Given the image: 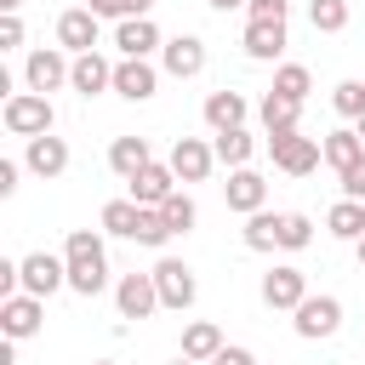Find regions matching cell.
Segmentation results:
<instances>
[{
  "instance_id": "1",
  "label": "cell",
  "mask_w": 365,
  "mask_h": 365,
  "mask_svg": "<svg viewBox=\"0 0 365 365\" xmlns=\"http://www.w3.org/2000/svg\"><path fill=\"white\" fill-rule=\"evenodd\" d=\"M63 262H68V291L74 297H97L108 285V251H103V234L97 228H68Z\"/></svg>"
},
{
  "instance_id": "39",
  "label": "cell",
  "mask_w": 365,
  "mask_h": 365,
  "mask_svg": "<svg viewBox=\"0 0 365 365\" xmlns=\"http://www.w3.org/2000/svg\"><path fill=\"white\" fill-rule=\"evenodd\" d=\"M17 46H23V17L6 11V17H0V51H17Z\"/></svg>"
},
{
  "instance_id": "18",
  "label": "cell",
  "mask_w": 365,
  "mask_h": 365,
  "mask_svg": "<svg viewBox=\"0 0 365 365\" xmlns=\"http://www.w3.org/2000/svg\"><path fill=\"white\" fill-rule=\"evenodd\" d=\"M68 91H80V97H103V91H114V63H108L103 51H86V57H74Z\"/></svg>"
},
{
  "instance_id": "42",
  "label": "cell",
  "mask_w": 365,
  "mask_h": 365,
  "mask_svg": "<svg viewBox=\"0 0 365 365\" xmlns=\"http://www.w3.org/2000/svg\"><path fill=\"white\" fill-rule=\"evenodd\" d=\"M205 6H211V11H245L251 0H205Z\"/></svg>"
},
{
  "instance_id": "33",
  "label": "cell",
  "mask_w": 365,
  "mask_h": 365,
  "mask_svg": "<svg viewBox=\"0 0 365 365\" xmlns=\"http://www.w3.org/2000/svg\"><path fill=\"white\" fill-rule=\"evenodd\" d=\"M331 108L342 114V120H365V80H336V91H331Z\"/></svg>"
},
{
  "instance_id": "37",
  "label": "cell",
  "mask_w": 365,
  "mask_h": 365,
  "mask_svg": "<svg viewBox=\"0 0 365 365\" xmlns=\"http://www.w3.org/2000/svg\"><path fill=\"white\" fill-rule=\"evenodd\" d=\"M291 17V0H251L245 6V23H285Z\"/></svg>"
},
{
  "instance_id": "10",
  "label": "cell",
  "mask_w": 365,
  "mask_h": 365,
  "mask_svg": "<svg viewBox=\"0 0 365 365\" xmlns=\"http://www.w3.org/2000/svg\"><path fill=\"white\" fill-rule=\"evenodd\" d=\"M114 308H120V319H148V314L160 308L154 274H120V279H114Z\"/></svg>"
},
{
  "instance_id": "2",
  "label": "cell",
  "mask_w": 365,
  "mask_h": 365,
  "mask_svg": "<svg viewBox=\"0 0 365 365\" xmlns=\"http://www.w3.org/2000/svg\"><path fill=\"white\" fill-rule=\"evenodd\" d=\"M0 125L29 143V137H46V131L57 125V108H51V97H40V91H11L6 108H0Z\"/></svg>"
},
{
  "instance_id": "34",
  "label": "cell",
  "mask_w": 365,
  "mask_h": 365,
  "mask_svg": "<svg viewBox=\"0 0 365 365\" xmlns=\"http://www.w3.org/2000/svg\"><path fill=\"white\" fill-rule=\"evenodd\" d=\"M160 217H165V228H171V234H188V228L200 222V205H194V200H188V194L177 188V194H171V200L160 205Z\"/></svg>"
},
{
  "instance_id": "36",
  "label": "cell",
  "mask_w": 365,
  "mask_h": 365,
  "mask_svg": "<svg viewBox=\"0 0 365 365\" xmlns=\"http://www.w3.org/2000/svg\"><path fill=\"white\" fill-rule=\"evenodd\" d=\"M165 240H171V228H165V217H160V211H143V228H137V245H148V251H165Z\"/></svg>"
},
{
  "instance_id": "12",
  "label": "cell",
  "mask_w": 365,
  "mask_h": 365,
  "mask_svg": "<svg viewBox=\"0 0 365 365\" xmlns=\"http://www.w3.org/2000/svg\"><path fill=\"white\" fill-rule=\"evenodd\" d=\"M97 11L91 6H68L63 17H57V46L68 51V57H86V51H97Z\"/></svg>"
},
{
  "instance_id": "17",
  "label": "cell",
  "mask_w": 365,
  "mask_h": 365,
  "mask_svg": "<svg viewBox=\"0 0 365 365\" xmlns=\"http://www.w3.org/2000/svg\"><path fill=\"white\" fill-rule=\"evenodd\" d=\"M165 40H160V29H154V17H125V23H114V51L120 57H154Z\"/></svg>"
},
{
  "instance_id": "20",
  "label": "cell",
  "mask_w": 365,
  "mask_h": 365,
  "mask_svg": "<svg viewBox=\"0 0 365 365\" xmlns=\"http://www.w3.org/2000/svg\"><path fill=\"white\" fill-rule=\"evenodd\" d=\"M245 114H251L245 91H228V86H222V91H211V97H205V125H211V137H217V131H240V125H245Z\"/></svg>"
},
{
  "instance_id": "9",
  "label": "cell",
  "mask_w": 365,
  "mask_h": 365,
  "mask_svg": "<svg viewBox=\"0 0 365 365\" xmlns=\"http://www.w3.org/2000/svg\"><path fill=\"white\" fill-rule=\"evenodd\" d=\"M222 200H228V211H240V217H257V211H268V177H262L257 165H240V171H228V182H222Z\"/></svg>"
},
{
  "instance_id": "14",
  "label": "cell",
  "mask_w": 365,
  "mask_h": 365,
  "mask_svg": "<svg viewBox=\"0 0 365 365\" xmlns=\"http://www.w3.org/2000/svg\"><path fill=\"white\" fill-rule=\"evenodd\" d=\"M165 165L177 171V182H205V177H211V165H217V148H211L205 137H177Z\"/></svg>"
},
{
  "instance_id": "31",
  "label": "cell",
  "mask_w": 365,
  "mask_h": 365,
  "mask_svg": "<svg viewBox=\"0 0 365 365\" xmlns=\"http://www.w3.org/2000/svg\"><path fill=\"white\" fill-rule=\"evenodd\" d=\"M348 0H308V23L319 29V34H342L348 29Z\"/></svg>"
},
{
  "instance_id": "26",
  "label": "cell",
  "mask_w": 365,
  "mask_h": 365,
  "mask_svg": "<svg viewBox=\"0 0 365 365\" xmlns=\"http://www.w3.org/2000/svg\"><path fill=\"white\" fill-rule=\"evenodd\" d=\"M211 148H217V165L240 171V165H251V154H257V137L240 125V131H217V137H211Z\"/></svg>"
},
{
  "instance_id": "38",
  "label": "cell",
  "mask_w": 365,
  "mask_h": 365,
  "mask_svg": "<svg viewBox=\"0 0 365 365\" xmlns=\"http://www.w3.org/2000/svg\"><path fill=\"white\" fill-rule=\"evenodd\" d=\"M336 182H342V200H365V160H354L348 171H336Z\"/></svg>"
},
{
  "instance_id": "29",
  "label": "cell",
  "mask_w": 365,
  "mask_h": 365,
  "mask_svg": "<svg viewBox=\"0 0 365 365\" xmlns=\"http://www.w3.org/2000/svg\"><path fill=\"white\" fill-rule=\"evenodd\" d=\"M240 240H245V251H279V211H257V217H245Z\"/></svg>"
},
{
  "instance_id": "35",
  "label": "cell",
  "mask_w": 365,
  "mask_h": 365,
  "mask_svg": "<svg viewBox=\"0 0 365 365\" xmlns=\"http://www.w3.org/2000/svg\"><path fill=\"white\" fill-rule=\"evenodd\" d=\"M97 17H114V23H125V17H148L154 11V0H86Z\"/></svg>"
},
{
  "instance_id": "22",
  "label": "cell",
  "mask_w": 365,
  "mask_h": 365,
  "mask_svg": "<svg viewBox=\"0 0 365 365\" xmlns=\"http://www.w3.org/2000/svg\"><path fill=\"white\" fill-rule=\"evenodd\" d=\"M143 165H154L148 137H114V143H108V171H114V177H125V182H131Z\"/></svg>"
},
{
  "instance_id": "24",
  "label": "cell",
  "mask_w": 365,
  "mask_h": 365,
  "mask_svg": "<svg viewBox=\"0 0 365 365\" xmlns=\"http://www.w3.org/2000/svg\"><path fill=\"white\" fill-rule=\"evenodd\" d=\"M319 148H325V165H331V171H348L354 160H365V137H359L354 125L325 131V137H319Z\"/></svg>"
},
{
  "instance_id": "27",
  "label": "cell",
  "mask_w": 365,
  "mask_h": 365,
  "mask_svg": "<svg viewBox=\"0 0 365 365\" xmlns=\"http://www.w3.org/2000/svg\"><path fill=\"white\" fill-rule=\"evenodd\" d=\"M257 114H262V131H297V120H302V103H291V97L268 91V97L257 103Z\"/></svg>"
},
{
  "instance_id": "43",
  "label": "cell",
  "mask_w": 365,
  "mask_h": 365,
  "mask_svg": "<svg viewBox=\"0 0 365 365\" xmlns=\"http://www.w3.org/2000/svg\"><path fill=\"white\" fill-rule=\"evenodd\" d=\"M17 6H23V0H0V17H6V11H17Z\"/></svg>"
},
{
  "instance_id": "21",
  "label": "cell",
  "mask_w": 365,
  "mask_h": 365,
  "mask_svg": "<svg viewBox=\"0 0 365 365\" xmlns=\"http://www.w3.org/2000/svg\"><path fill=\"white\" fill-rule=\"evenodd\" d=\"M240 46H245L251 63H279V51H285V23H245Z\"/></svg>"
},
{
  "instance_id": "23",
  "label": "cell",
  "mask_w": 365,
  "mask_h": 365,
  "mask_svg": "<svg viewBox=\"0 0 365 365\" xmlns=\"http://www.w3.org/2000/svg\"><path fill=\"white\" fill-rule=\"evenodd\" d=\"M228 342H222V331H217V319H188L182 325V354L188 359H200V365H211L217 354H222Z\"/></svg>"
},
{
  "instance_id": "19",
  "label": "cell",
  "mask_w": 365,
  "mask_h": 365,
  "mask_svg": "<svg viewBox=\"0 0 365 365\" xmlns=\"http://www.w3.org/2000/svg\"><path fill=\"white\" fill-rule=\"evenodd\" d=\"M23 165H29L34 177H46V182H51V177H63V171H68V143H63V137H51V131H46V137H29Z\"/></svg>"
},
{
  "instance_id": "13",
  "label": "cell",
  "mask_w": 365,
  "mask_h": 365,
  "mask_svg": "<svg viewBox=\"0 0 365 365\" xmlns=\"http://www.w3.org/2000/svg\"><path fill=\"white\" fill-rule=\"evenodd\" d=\"M200 68H205V40H200V34H171V40L160 46V74L194 80Z\"/></svg>"
},
{
  "instance_id": "11",
  "label": "cell",
  "mask_w": 365,
  "mask_h": 365,
  "mask_svg": "<svg viewBox=\"0 0 365 365\" xmlns=\"http://www.w3.org/2000/svg\"><path fill=\"white\" fill-rule=\"evenodd\" d=\"M40 325H46V302H40V297L17 291V297L0 302V331H6V342H29Z\"/></svg>"
},
{
  "instance_id": "25",
  "label": "cell",
  "mask_w": 365,
  "mask_h": 365,
  "mask_svg": "<svg viewBox=\"0 0 365 365\" xmlns=\"http://www.w3.org/2000/svg\"><path fill=\"white\" fill-rule=\"evenodd\" d=\"M325 234L359 245V240H365V200H336V205L325 211Z\"/></svg>"
},
{
  "instance_id": "3",
  "label": "cell",
  "mask_w": 365,
  "mask_h": 365,
  "mask_svg": "<svg viewBox=\"0 0 365 365\" xmlns=\"http://www.w3.org/2000/svg\"><path fill=\"white\" fill-rule=\"evenodd\" d=\"M268 160L285 177H308L325 160V148H319V137H302V131H268Z\"/></svg>"
},
{
  "instance_id": "28",
  "label": "cell",
  "mask_w": 365,
  "mask_h": 365,
  "mask_svg": "<svg viewBox=\"0 0 365 365\" xmlns=\"http://www.w3.org/2000/svg\"><path fill=\"white\" fill-rule=\"evenodd\" d=\"M97 222H103L108 234H120V240H137V228H143V205H137V200H108Z\"/></svg>"
},
{
  "instance_id": "30",
  "label": "cell",
  "mask_w": 365,
  "mask_h": 365,
  "mask_svg": "<svg viewBox=\"0 0 365 365\" xmlns=\"http://www.w3.org/2000/svg\"><path fill=\"white\" fill-rule=\"evenodd\" d=\"M268 91H279V97H291V103H308V91H314V74H308L302 63H279Z\"/></svg>"
},
{
  "instance_id": "45",
  "label": "cell",
  "mask_w": 365,
  "mask_h": 365,
  "mask_svg": "<svg viewBox=\"0 0 365 365\" xmlns=\"http://www.w3.org/2000/svg\"><path fill=\"white\" fill-rule=\"evenodd\" d=\"M171 365H200V359H188V354H177V359H171Z\"/></svg>"
},
{
  "instance_id": "15",
  "label": "cell",
  "mask_w": 365,
  "mask_h": 365,
  "mask_svg": "<svg viewBox=\"0 0 365 365\" xmlns=\"http://www.w3.org/2000/svg\"><path fill=\"white\" fill-rule=\"evenodd\" d=\"M114 91H120L125 103H148V97L160 91V68H154L148 57H120V63H114Z\"/></svg>"
},
{
  "instance_id": "4",
  "label": "cell",
  "mask_w": 365,
  "mask_h": 365,
  "mask_svg": "<svg viewBox=\"0 0 365 365\" xmlns=\"http://www.w3.org/2000/svg\"><path fill=\"white\" fill-rule=\"evenodd\" d=\"M148 274H154V285H160V308H171V314H188V308H194L200 279H194V268H188L182 257H160Z\"/></svg>"
},
{
  "instance_id": "5",
  "label": "cell",
  "mask_w": 365,
  "mask_h": 365,
  "mask_svg": "<svg viewBox=\"0 0 365 365\" xmlns=\"http://www.w3.org/2000/svg\"><path fill=\"white\" fill-rule=\"evenodd\" d=\"M68 74H74V57H68L63 46H40V51H29V63H23V86H29V91H40V97L63 91V86H68Z\"/></svg>"
},
{
  "instance_id": "7",
  "label": "cell",
  "mask_w": 365,
  "mask_h": 365,
  "mask_svg": "<svg viewBox=\"0 0 365 365\" xmlns=\"http://www.w3.org/2000/svg\"><path fill=\"white\" fill-rule=\"evenodd\" d=\"M262 302L279 308V314H297V308L308 302V274H302L297 262H274V268L262 274Z\"/></svg>"
},
{
  "instance_id": "32",
  "label": "cell",
  "mask_w": 365,
  "mask_h": 365,
  "mask_svg": "<svg viewBox=\"0 0 365 365\" xmlns=\"http://www.w3.org/2000/svg\"><path fill=\"white\" fill-rule=\"evenodd\" d=\"M314 245V222L302 211H279V251H308Z\"/></svg>"
},
{
  "instance_id": "6",
  "label": "cell",
  "mask_w": 365,
  "mask_h": 365,
  "mask_svg": "<svg viewBox=\"0 0 365 365\" xmlns=\"http://www.w3.org/2000/svg\"><path fill=\"white\" fill-rule=\"evenodd\" d=\"M17 279H23V291L29 297H51V291H63L68 285V262L63 257H51V251H29V257H17Z\"/></svg>"
},
{
  "instance_id": "40",
  "label": "cell",
  "mask_w": 365,
  "mask_h": 365,
  "mask_svg": "<svg viewBox=\"0 0 365 365\" xmlns=\"http://www.w3.org/2000/svg\"><path fill=\"white\" fill-rule=\"evenodd\" d=\"M17 177H23V165H17V160H0V200L17 194Z\"/></svg>"
},
{
  "instance_id": "46",
  "label": "cell",
  "mask_w": 365,
  "mask_h": 365,
  "mask_svg": "<svg viewBox=\"0 0 365 365\" xmlns=\"http://www.w3.org/2000/svg\"><path fill=\"white\" fill-rule=\"evenodd\" d=\"M354 131H359V137H365V120H359V125H354Z\"/></svg>"
},
{
  "instance_id": "16",
  "label": "cell",
  "mask_w": 365,
  "mask_h": 365,
  "mask_svg": "<svg viewBox=\"0 0 365 365\" xmlns=\"http://www.w3.org/2000/svg\"><path fill=\"white\" fill-rule=\"evenodd\" d=\"M171 194H177V171H171V165H160V160H154V165H143V171L131 177V200H137L143 211H160Z\"/></svg>"
},
{
  "instance_id": "8",
  "label": "cell",
  "mask_w": 365,
  "mask_h": 365,
  "mask_svg": "<svg viewBox=\"0 0 365 365\" xmlns=\"http://www.w3.org/2000/svg\"><path fill=\"white\" fill-rule=\"evenodd\" d=\"M291 325H297V336H302V342L336 336V331H342V302H336L331 291H319V297L308 291V302H302V308L291 314Z\"/></svg>"
},
{
  "instance_id": "41",
  "label": "cell",
  "mask_w": 365,
  "mask_h": 365,
  "mask_svg": "<svg viewBox=\"0 0 365 365\" xmlns=\"http://www.w3.org/2000/svg\"><path fill=\"white\" fill-rule=\"evenodd\" d=\"M211 365H257V354H251V348H240V342H228V348H222Z\"/></svg>"
},
{
  "instance_id": "47",
  "label": "cell",
  "mask_w": 365,
  "mask_h": 365,
  "mask_svg": "<svg viewBox=\"0 0 365 365\" xmlns=\"http://www.w3.org/2000/svg\"><path fill=\"white\" fill-rule=\"evenodd\" d=\"M91 365H114V359H91Z\"/></svg>"
},
{
  "instance_id": "44",
  "label": "cell",
  "mask_w": 365,
  "mask_h": 365,
  "mask_svg": "<svg viewBox=\"0 0 365 365\" xmlns=\"http://www.w3.org/2000/svg\"><path fill=\"white\" fill-rule=\"evenodd\" d=\"M354 257H359V268H365V240H359V245H354Z\"/></svg>"
}]
</instances>
